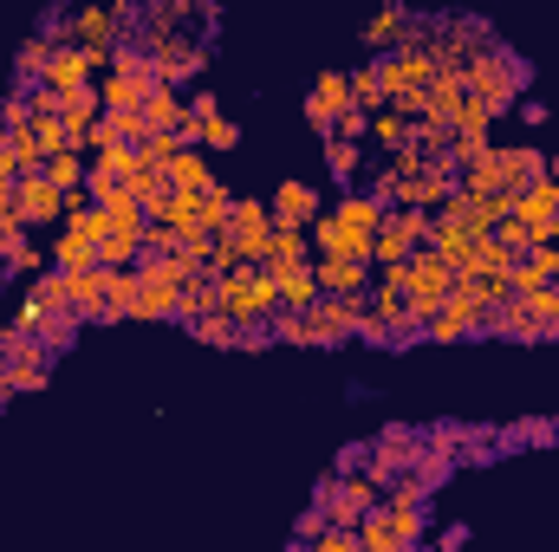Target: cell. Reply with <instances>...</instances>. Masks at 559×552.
<instances>
[{"label":"cell","mask_w":559,"mask_h":552,"mask_svg":"<svg viewBox=\"0 0 559 552\" xmlns=\"http://www.w3.org/2000/svg\"><path fill=\"white\" fill-rule=\"evenodd\" d=\"M378 221H384V202H378L371 189H345L332 208H319V215L306 221V235H312V254H365V261H371Z\"/></svg>","instance_id":"obj_1"},{"label":"cell","mask_w":559,"mask_h":552,"mask_svg":"<svg viewBox=\"0 0 559 552\" xmlns=\"http://www.w3.org/2000/svg\"><path fill=\"white\" fill-rule=\"evenodd\" d=\"M534 176H547V156L540 149H527V143H488L475 163H462L455 189H468V195H514Z\"/></svg>","instance_id":"obj_2"},{"label":"cell","mask_w":559,"mask_h":552,"mask_svg":"<svg viewBox=\"0 0 559 552\" xmlns=\"http://www.w3.org/2000/svg\"><path fill=\"white\" fill-rule=\"evenodd\" d=\"M222 279V312L235 319V325H274V312H280V286H274V267H261V261H235L228 274H215Z\"/></svg>","instance_id":"obj_3"},{"label":"cell","mask_w":559,"mask_h":552,"mask_svg":"<svg viewBox=\"0 0 559 552\" xmlns=\"http://www.w3.org/2000/svg\"><path fill=\"white\" fill-rule=\"evenodd\" d=\"M462 79H468V92H475L495 118H501L508 105H521V92H527V65H521L501 39H488V46L468 59V72H462Z\"/></svg>","instance_id":"obj_4"},{"label":"cell","mask_w":559,"mask_h":552,"mask_svg":"<svg viewBox=\"0 0 559 552\" xmlns=\"http://www.w3.org/2000/svg\"><path fill=\"white\" fill-rule=\"evenodd\" d=\"M138 286H131V319H176L182 312V261L176 254H138Z\"/></svg>","instance_id":"obj_5"},{"label":"cell","mask_w":559,"mask_h":552,"mask_svg":"<svg viewBox=\"0 0 559 552\" xmlns=\"http://www.w3.org/2000/svg\"><path fill=\"white\" fill-rule=\"evenodd\" d=\"M228 248H235V261H274V202L267 195H235V208H228Z\"/></svg>","instance_id":"obj_6"},{"label":"cell","mask_w":559,"mask_h":552,"mask_svg":"<svg viewBox=\"0 0 559 552\" xmlns=\"http://www.w3.org/2000/svg\"><path fill=\"white\" fill-rule=\"evenodd\" d=\"M429 228H436V215H429V208H411V202L384 208V221H378V235H371V267L411 261V248L429 241Z\"/></svg>","instance_id":"obj_7"},{"label":"cell","mask_w":559,"mask_h":552,"mask_svg":"<svg viewBox=\"0 0 559 552\" xmlns=\"http://www.w3.org/2000/svg\"><path fill=\"white\" fill-rule=\"evenodd\" d=\"M105 208L98 202H79V208H66V228H59V241H52V267H98V241H105Z\"/></svg>","instance_id":"obj_8"},{"label":"cell","mask_w":559,"mask_h":552,"mask_svg":"<svg viewBox=\"0 0 559 552\" xmlns=\"http://www.w3.org/2000/svg\"><path fill=\"white\" fill-rule=\"evenodd\" d=\"M417 461H423V435L417 429H384L378 442L358 448V468H365L378 488H391L397 475H417Z\"/></svg>","instance_id":"obj_9"},{"label":"cell","mask_w":559,"mask_h":552,"mask_svg":"<svg viewBox=\"0 0 559 552\" xmlns=\"http://www.w3.org/2000/svg\"><path fill=\"white\" fill-rule=\"evenodd\" d=\"M306 319H312V345H352V338L365 332V299H352V292H319V299L306 305Z\"/></svg>","instance_id":"obj_10"},{"label":"cell","mask_w":559,"mask_h":552,"mask_svg":"<svg viewBox=\"0 0 559 552\" xmlns=\"http://www.w3.org/2000/svg\"><path fill=\"white\" fill-rule=\"evenodd\" d=\"M378 501H384V488H378L365 468H358V475H325V481H319V507H325L332 520H345V527H358Z\"/></svg>","instance_id":"obj_11"},{"label":"cell","mask_w":559,"mask_h":552,"mask_svg":"<svg viewBox=\"0 0 559 552\" xmlns=\"http://www.w3.org/2000/svg\"><path fill=\"white\" fill-rule=\"evenodd\" d=\"M0 351H7V371H13V397L20 391H46V377H52V345L46 338H33V332H0Z\"/></svg>","instance_id":"obj_12"},{"label":"cell","mask_w":559,"mask_h":552,"mask_svg":"<svg viewBox=\"0 0 559 552\" xmlns=\"http://www.w3.org/2000/svg\"><path fill=\"white\" fill-rule=\"evenodd\" d=\"M495 33L481 26V20H442V26H429V52H436V72H468V59L488 46Z\"/></svg>","instance_id":"obj_13"},{"label":"cell","mask_w":559,"mask_h":552,"mask_svg":"<svg viewBox=\"0 0 559 552\" xmlns=\"http://www.w3.org/2000/svg\"><path fill=\"white\" fill-rule=\"evenodd\" d=\"M358 39H365L371 52H397V46H423V39H429V20H417L411 7H397V0H391V7H378V13L365 20V33H358Z\"/></svg>","instance_id":"obj_14"},{"label":"cell","mask_w":559,"mask_h":552,"mask_svg":"<svg viewBox=\"0 0 559 552\" xmlns=\"http://www.w3.org/2000/svg\"><path fill=\"white\" fill-rule=\"evenodd\" d=\"M59 33H72L79 46H92V52L111 59V46H118V33H124V13H118L111 0H92V7H72V20H66Z\"/></svg>","instance_id":"obj_15"},{"label":"cell","mask_w":559,"mask_h":552,"mask_svg":"<svg viewBox=\"0 0 559 552\" xmlns=\"http://www.w3.org/2000/svg\"><path fill=\"white\" fill-rule=\"evenodd\" d=\"M143 52H150V65H156L163 85H189V79L209 65L202 39H189V33H169V39H156V46H143Z\"/></svg>","instance_id":"obj_16"},{"label":"cell","mask_w":559,"mask_h":552,"mask_svg":"<svg viewBox=\"0 0 559 552\" xmlns=\"http://www.w3.org/2000/svg\"><path fill=\"white\" fill-rule=\"evenodd\" d=\"M345 111H352V79H345V72H319V79H312V98H306V124H312L319 137H332Z\"/></svg>","instance_id":"obj_17"},{"label":"cell","mask_w":559,"mask_h":552,"mask_svg":"<svg viewBox=\"0 0 559 552\" xmlns=\"http://www.w3.org/2000/svg\"><path fill=\"white\" fill-rule=\"evenodd\" d=\"M20 221H26V228L66 221V189H59L46 169H26V176H20Z\"/></svg>","instance_id":"obj_18"},{"label":"cell","mask_w":559,"mask_h":552,"mask_svg":"<svg viewBox=\"0 0 559 552\" xmlns=\"http://www.w3.org/2000/svg\"><path fill=\"white\" fill-rule=\"evenodd\" d=\"M189 143H202V149H235V143H241L235 118L215 105V92H195V98H189Z\"/></svg>","instance_id":"obj_19"},{"label":"cell","mask_w":559,"mask_h":552,"mask_svg":"<svg viewBox=\"0 0 559 552\" xmlns=\"http://www.w3.org/2000/svg\"><path fill=\"white\" fill-rule=\"evenodd\" d=\"M312 274H319V292H352V299H365L378 267H371L365 254H312Z\"/></svg>","instance_id":"obj_20"},{"label":"cell","mask_w":559,"mask_h":552,"mask_svg":"<svg viewBox=\"0 0 559 552\" xmlns=\"http://www.w3.org/2000/svg\"><path fill=\"white\" fill-rule=\"evenodd\" d=\"M105 65H111L105 52H92V46H79V39H72V46H59V52H52V65H46V79H39V85L72 92V85H92Z\"/></svg>","instance_id":"obj_21"},{"label":"cell","mask_w":559,"mask_h":552,"mask_svg":"<svg viewBox=\"0 0 559 552\" xmlns=\"http://www.w3.org/2000/svg\"><path fill=\"white\" fill-rule=\"evenodd\" d=\"M481 241H488V235H475V228H449V221L429 228V248H436L455 274H475V267H481Z\"/></svg>","instance_id":"obj_22"},{"label":"cell","mask_w":559,"mask_h":552,"mask_svg":"<svg viewBox=\"0 0 559 552\" xmlns=\"http://www.w3.org/2000/svg\"><path fill=\"white\" fill-rule=\"evenodd\" d=\"M143 169V149L138 143H98L92 163H85V182H131Z\"/></svg>","instance_id":"obj_23"},{"label":"cell","mask_w":559,"mask_h":552,"mask_svg":"<svg viewBox=\"0 0 559 552\" xmlns=\"http://www.w3.org/2000/svg\"><path fill=\"white\" fill-rule=\"evenodd\" d=\"M169 189H182V195L215 189V163H209V149H202V143H182V149L169 156Z\"/></svg>","instance_id":"obj_24"},{"label":"cell","mask_w":559,"mask_h":552,"mask_svg":"<svg viewBox=\"0 0 559 552\" xmlns=\"http://www.w3.org/2000/svg\"><path fill=\"white\" fill-rule=\"evenodd\" d=\"M267 267H274L280 305H293V312H306V305L319 299V274H312V261H267Z\"/></svg>","instance_id":"obj_25"},{"label":"cell","mask_w":559,"mask_h":552,"mask_svg":"<svg viewBox=\"0 0 559 552\" xmlns=\"http://www.w3.org/2000/svg\"><path fill=\"white\" fill-rule=\"evenodd\" d=\"M554 279H559V248H554V241H540V248L514 254V274H508L514 292H534V286H554Z\"/></svg>","instance_id":"obj_26"},{"label":"cell","mask_w":559,"mask_h":552,"mask_svg":"<svg viewBox=\"0 0 559 552\" xmlns=\"http://www.w3.org/2000/svg\"><path fill=\"white\" fill-rule=\"evenodd\" d=\"M143 124H150V131H182V137H189V105L176 98V85H156V92L143 98Z\"/></svg>","instance_id":"obj_27"},{"label":"cell","mask_w":559,"mask_h":552,"mask_svg":"<svg viewBox=\"0 0 559 552\" xmlns=\"http://www.w3.org/2000/svg\"><path fill=\"white\" fill-rule=\"evenodd\" d=\"M39 169L66 189V208H79V202H85V149H52Z\"/></svg>","instance_id":"obj_28"},{"label":"cell","mask_w":559,"mask_h":552,"mask_svg":"<svg viewBox=\"0 0 559 552\" xmlns=\"http://www.w3.org/2000/svg\"><path fill=\"white\" fill-rule=\"evenodd\" d=\"M209 312H222V279L215 274H195V279H182V325H195V319H209Z\"/></svg>","instance_id":"obj_29"},{"label":"cell","mask_w":559,"mask_h":552,"mask_svg":"<svg viewBox=\"0 0 559 552\" xmlns=\"http://www.w3.org/2000/svg\"><path fill=\"white\" fill-rule=\"evenodd\" d=\"M267 202H274V221H299V228L319 215V189H306V182H280Z\"/></svg>","instance_id":"obj_30"},{"label":"cell","mask_w":559,"mask_h":552,"mask_svg":"<svg viewBox=\"0 0 559 552\" xmlns=\"http://www.w3.org/2000/svg\"><path fill=\"white\" fill-rule=\"evenodd\" d=\"M365 137L384 143V156H391V149H404V143H411V118H404V111H391V105H378V111H371V131H365Z\"/></svg>","instance_id":"obj_31"},{"label":"cell","mask_w":559,"mask_h":552,"mask_svg":"<svg viewBox=\"0 0 559 552\" xmlns=\"http://www.w3.org/2000/svg\"><path fill=\"white\" fill-rule=\"evenodd\" d=\"M52 52H59V39H52V33H33V39L20 46V79H26V85H33V79H46Z\"/></svg>","instance_id":"obj_32"},{"label":"cell","mask_w":559,"mask_h":552,"mask_svg":"<svg viewBox=\"0 0 559 552\" xmlns=\"http://www.w3.org/2000/svg\"><path fill=\"white\" fill-rule=\"evenodd\" d=\"M358 156H365V149H358V137H338V131L325 137V169H332L338 182H352V176H358Z\"/></svg>","instance_id":"obj_33"},{"label":"cell","mask_w":559,"mask_h":552,"mask_svg":"<svg viewBox=\"0 0 559 552\" xmlns=\"http://www.w3.org/2000/svg\"><path fill=\"white\" fill-rule=\"evenodd\" d=\"M352 79V105H365V111H378L384 105V72H378V59L371 65H358V72H345Z\"/></svg>","instance_id":"obj_34"},{"label":"cell","mask_w":559,"mask_h":552,"mask_svg":"<svg viewBox=\"0 0 559 552\" xmlns=\"http://www.w3.org/2000/svg\"><path fill=\"white\" fill-rule=\"evenodd\" d=\"M274 261H312V235L299 221H274Z\"/></svg>","instance_id":"obj_35"},{"label":"cell","mask_w":559,"mask_h":552,"mask_svg":"<svg viewBox=\"0 0 559 552\" xmlns=\"http://www.w3.org/2000/svg\"><path fill=\"white\" fill-rule=\"evenodd\" d=\"M488 124H495V111H488V105H481V98H475V92H468V98H462V111H455V124H449V131H455V137H488Z\"/></svg>","instance_id":"obj_36"},{"label":"cell","mask_w":559,"mask_h":552,"mask_svg":"<svg viewBox=\"0 0 559 552\" xmlns=\"http://www.w3.org/2000/svg\"><path fill=\"white\" fill-rule=\"evenodd\" d=\"M33 143H39V156H52V149H72V131H66V118H59V111L33 118Z\"/></svg>","instance_id":"obj_37"},{"label":"cell","mask_w":559,"mask_h":552,"mask_svg":"<svg viewBox=\"0 0 559 552\" xmlns=\"http://www.w3.org/2000/svg\"><path fill=\"white\" fill-rule=\"evenodd\" d=\"M79 325H85V319H79V312H46V325H39V338H46V345H52V351H66V345H72V338H79Z\"/></svg>","instance_id":"obj_38"},{"label":"cell","mask_w":559,"mask_h":552,"mask_svg":"<svg viewBox=\"0 0 559 552\" xmlns=\"http://www.w3.org/2000/svg\"><path fill=\"white\" fill-rule=\"evenodd\" d=\"M20 254H26V221H20V215H0V267L13 274Z\"/></svg>","instance_id":"obj_39"},{"label":"cell","mask_w":559,"mask_h":552,"mask_svg":"<svg viewBox=\"0 0 559 552\" xmlns=\"http://www.w3.org/2000/svg\"><path fill=\"white\" fill-rule=\"evenodd\" d=\"M182 143H189L182 131H150V137L138 143V149H143V163H163V169H169V156H176Z\"/></svg>","instance_id":"obj_40"},{"label":"cell","mask_w":559,"mask_h":552,"mask_svg":"<svg viewBox=\"0 0 559 552\" xmlns=\"http://www.w3.org/2000/svg\"><path fill=\"white\" fill-rule=\"evenodd\" d=\"M0 215H20V182H0Z\"/></svg>","instance_id":"obj_41"},{"label":"cell","mask_w":559,"mask_h":552,"mask_svg":"<svg viewBox=\"0 0 559 552\" xmlns=\"http://www.w3.org/2000/svg\"><path fill=\"white\" fill-rule=\"evenodd\" d=\"M13 397V371H7V351H0V404Z\"/></svg>","instance_id":"obj_42"},{"label":"cell","mask_w":559,"mask_h":552,"mask_svg":"<svg viewBox=\"0 0 559 552\" xmlns=\"http://www.w3.org/2000/svg\"><path fill=\"white\" fill-rule=\"evenodd\" d=\"M547 176H559V156H547Z\"/></svg>","instance_id":"obj_43"},{"label":"cell","mask_w":559,"mask_h":552,"mask_svg":"<svg viewBox=\"0 0 559 552\" xmlns=\"http://www.w3.org/2000/svg\"><path fill=\"white\" fill-rule=\"evenodd\" d=\"M0 274H7V267H0Z\"/></svg>","instance_id":"obj_44"}]
</instances>
